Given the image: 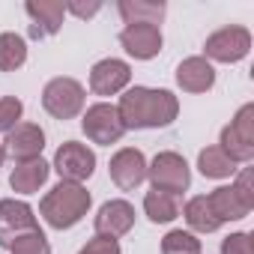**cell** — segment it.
I'll return each instance as SVG.
<instances>
[{
    "label": "cell",
    "mask_w": 254,
    "mask_h": 254,
    "mask_svg": "<svg viewBox=\"0 0 254 254\" xmlns=\"http://www.w3.org/2000/svg\"><path fill=\"white\" fill-rule=\"evenodd\" d=\"M123 129H165L180 114V102L171 90L132 87L120 96L117 105Z\"/></svg>",
    "instance_id": "cell-1"
},
{
    "label": "cell",
    "mask_w": 254,
    "mask_h": 254,
    "mask_svg": "<svg viewBox=\"0 0 254 254\" xmlns=\"http://www.w3.org/2000/svg\"><path fill=\"white\" fill-rule=\"evenodd\" d=\"M90 209V191L78 183H60L54 186L42 203H39V212L42 218L48 221V227L54 230H66V227H75Z\"/></svg>",
    "instance_id": "cell-2"
},
{
    "label": "cell",
    "mask_w": 254,
    "mask_h": 254,
    "mask_svg": "<svg viewBox=\"0 0 254 254\" xmlns=\"http://www.w3.org/2000/svg\"><path fill=\"white\" fill-rule=\"evenodd\" d=\"M230 162H251L254 159V105H242L230 126L221 129V147Z\"/></svg>",
    "instance_id": "cell-3"
},
{
    "label": "cell",
    "mask_w": 254,
    "mask_h": 254,
    "mask_svg": "<svg viewBox=\"0 0 254 254\" xmlns=\"http://www.w3.org/2000/svg\"><path fill=\"white\" fill-rule=\"evenodd\" d=\"M42 108L54 120H72L84 111V87L75 78H54L42 90Z\"/></svg>",
    "instance_id": "cell-4"
},
{
    "label": "cell",
    "mask_w": 254,
    "mask_h": 254,
    "mask_svg": "<svg viewBox=\"0 0 254 254\" xmlns=\"http://www.w3.org/2000/svg\"><path fill=\"white\" fill-rule=\"evenodd\" d=\"M147 177H150L153 189L171 191V194H183L191 183V171L180 153H159L153 159V165H147Z\"/></svg>",
    "instance_id": "cell-5"
},
{
    "label": "cell",
    "mask_w": 254,
    "mask_h": 254,
    "mask_svg": "<svg viewBox=\"0 0 254 254\" xmlns=\"http://www.w3.org/2000/svg\"><path fill=\"white\" fill-rule=\"evenodd\" d=\"M54 171L60 174L63 183H78L90 180L96 171V153L78 141H66L57 153H54Z\"/></svg>",
    "instance_id": "cell-6"
},
{
    "label": "cell",
    "mask_w": 254,
    "mask_h": 254,
    "mask_svg": "<svg viewBox=\"0 0 254 254\" xmlns=\"http://www.w3.org/2000/svg\"><path fill=\"white\" fill-rule=\"evenodd\" d=\"M81 129H84V135H87L93 144H102V147L117 144V141L123 138V132H126L123 123H120L117 108H114V105H105V102L87 108V114H84V120H81Z\"/></svg>",
    "instance_id": "cell-7"
},
{
    "label": "cell",
    "mask_w": 254,
    "mask_h": 254,
    "mask_svg": "<svg viewBox=\"0 0 254 254\" xmlns=\"http://www.w3.org/2000/svg\"><path fill=\"white\" fill-rule=\"evenodd\" d=\"M203 51L209 60H218V63H236L242 60L248 51H251V33L239 24H230V27H221L215 30L206 42H203Z\"/></svg>",
    "instance_id": "cell-8"
},
{
    "label": "cell",
    "mask_w": 254,
    "mask_h": 254,
    "mask_svg": "<svg viewBox=\"0 0 254 254\" xmlns=\"http://www.w3.org/2000/svg\"><path fill=\"white\" fill-rule=\"evenodd\" d=\"M30 230H39V224L33 209L24 200H15V197L0 200V248H9L21 233H30Z\"/></svg>",
    "instance_id": "cell-9"
},
{
    "label": "cell",
    "mask_w": 254,
    "mask_h": 254,
    "mask_svg": "<svg viewBox=\"0 0 254 254\" xmlns=\"http://www.w3.org/2000/svg\"><path fill=\"white\" fill-rule=\"evenodd\" d=\"M108 171H111V180L117 183V189L135 191V189L147 180V159H144V153L135 150V147H123L120 153H114Z\"/></svg>",
    "instance_id": "cell-10"
},
{
    "label": "cell",
    "mask_w": 254,
    "mask_h": 254,
    "mask_svg": "<svg viewBox=\"0 0 254 254\" xmlns=\"http://www.w3.org/2000/svg\"><path fill=\"white\" fill-rule=\"evenodd\" d=\"M135 227V206L129 200H108L96 212V233L108 239H120Z\"/></svg>",
    "instance_id": "cell-11"
},
{
    "label": "cell",
    "mask_w": 254,
    "mask_h": 254,
    "mask_svg": "<svg viewBox=\"0 0 254 254\" xmlns=\"http://www.w3.org/2000/svg\"><path fill=\"white\" fill-rule=\"evenodd\" d=\"M120 45L135 60H153L162 51V30L156 24H126L120 33Z\"/></svg>",
    "instance_id": "cell-12"
},
{
    "label": "cell",
    "mask_w": 254,
    "mask_h": 254,
    "mask_svg": "<svg viewBox=\"0 0 254 254\" xmlns=\"http://www.w3.org/2000/svg\"><path fill=\"white\" fill-rule=\"evenodd\" d=\"M3 144H6L3 150L15 162H30V159H39V153L45 150V132L36 123H18L12 132H6Z\"/></svg>",
    "instance_id": "cell-13"
},
{
    "label": "cell",
    "mask_w": 254,
    "mask_h": 254,
    "mask_svg": "<svg viewBox=\"0 0 254 254\" xmlns=\"http://www.w3.org/2000/svg\"><path fill=\"white\" fill-rule=\"evenodd\" d=\"M129 78H132L129 63H123L117 57H108V60H99L93 66V72H90V90L96 96H114V93H120L126 84H129Z\"/></svg>",
    "instance_id": "cell-14"
},
{
    "label": "cell",
    "mask_w": 254,
    "mask_h": 254,
    "mask_svg": "<svg viewBox=\"0 0 254 254\" xmlns=\"http://www.w3.org/2000/svg\"><path fill=\"white\" fill-rule=\"evenodd\" d=\"M24 9L33 18V24H30L33 39L54 36L63 24V15H66V3H60V0H27Z\"/></svg>",
    "instance_id": "cell-15"
},
{
    "label": "cell",
    "mask_w": 254,
    "mask_h": 254,
    "mask_svg": "<svg viewBox=\"0 0 254 254\" xmlns=\"http://www.w3.org/2000/svg\"><path fill=\"white\" fill-rule=\"evenodd\" d=\"M206 200H209V209L215 212V218L221 224L224 221H239L254 209V200H248L236 186H221L212 194H206Z\"/></svg>",
    "instance_id": "cell-16"
},
{
    "label": "cell",
    "mask_w": 254,
    "mask_h": 254,
    "mask_svg": "<svg viewBox=\"0 0 254 254\" xmlns=\"http://www.w3.org/2000/svg\"><path fill=\"white\" fill-rule=\"evenodd\" d=\"M177 84L186 93H206L215 84V69L206 57H186L177 66Z\"/></svg>",
    "instance_id": "cell-17"
},
{
    "label": "cell",
    "mask_w": 254,
    "mask_h": 254,
    "mask_svg": "<svg viewBox=\"0 0 254 254\" xmlns=\"http://www.w3.org/2000/svg\"><path fill=\"white\" fill-rule=\"evenodd\" d=\"M48 174H51V165L42 162V159L15 162V168H12V174H9V186H12V191H18V194H33V191H39V189L45 186Z\"/></svg>",
    "instance_id": "cell-18"
},
{
    "label": "cell",
    "mask_w": 254,
    "mask_h": 254,
    "mask_svg": "<svg viewBox=\"0 0 254 254\" xmlns=\"http://www.w3.org/2000/svg\"><path fill=\"white\" fill-rule=\"evenodd\" d=\"M120 15L126 24H159L168 12L162 0H120Z\"/></svg>",
    "instance_id": "cell-19"
},
{
    "label": "cell",
    "mask_w": 254,
    "mask_h": 254,
    "mask_svg": "<svg viewBox=\"0 0 254 254\" xmlns=\"http://www.w3.org/2000/svg\"><path fill=\"white\" fill-rule=\"evenodd\" d=\"M144 212L153 224H168L180 215V194H171V191H147L144 197Z\"/></svg>",
    "instance_id": "cell-20"
},
{
    "label": "cell",
    "mask_w": 254,
    "mask_h": 254,
    "mask_svg": "<svg viewBox=\"0 0 254 254\" xmlns=\"http://www.w3.org/2000/svg\"><path fill=\"white\" fill-rule=\"evenodd\" d=\"M186 221H189V227L191 230H197V233H212V230H218L221 227V221L215 218V212L209 209V200H206V194H197V197H191L189 203H186Z\"/></svg>",
    "instance_id": "cell-21"
},
{
    "label": "cell",
    "mask_w": 254,
    "mask_h": 254,
    "mask_svg": "<svg viewBox=\"0 0 254 254\" xmlns=\"http://www.w3.org/2000/svg\"><path fill=\"white\" fill-rule=\"evenodd\" d=\"M197 168H200V174L209 177V180H224V177H233V174H236V162H230L218 147H206V150H200V156H197Z\"/></svg>",
    "instance_id": "cell-22"
},
{
    "label": "cell",
    "mask_w": 254,
    "mask_h": 254,
    "mask_svg": "<svg viewBox=\"0 0 254 254\" xmlns=\"http://www.w3.org/2000/svg\"><path fill=\"white\" fill-rule=\"evenodd\" d=\"M27 60V45L18 33H0V72H15Z\"/></svg>",
    "instance_id": "cell-23"
},
{
    "label": "cell",
    "mask_w": 254,
    "mask_h": 254,
    "mask_svg": "<svg viewBox=\"0 0 254 254\" xmlns=\"http://www.w3.org/2000/svg\"><path fill=\"white\" fill-rule=\"evenodd\" d=\"M162 254H200V239L189 230H171L162 239Z\"/></svg>",
    "instance_id": "cell-24"
},
{
    "label": "cell",
    "mask_w": 254,
    "mask_h": 254,
    "mask_svg": "<svg viewBox=\"0 0 254 254\" xmlns=\"http://www.w3.org/2000/svg\"><path fill=\"white\" fill-rule=\"evenodd\" d=\"M12 254H51V245L45 239L42 230H30V233H21L12 245H9Z\"/></svg>",
    "instance_id": "cell-25"
},
{
    "label": "cell",
    "mask_w": 254,
    "mask_h": 254,
    "mask_svg": "<svg viewBox=\"0 0 254 254\" xmlns=\"http://www.w3.org/2000/svg\"><path fill=\"white\" fill-rule=\"evenodd\" d=\"M21 111H24L21 99H15V96L0 99V132H3V135L12 132L18 126V120H21Z\"/></svg>",
    "instance_id": "cell-26"
},
{
    "label": "cell",
    "mask_w": 254,
    "mask_h": 254,
    "mask_svg": "<svg viewBox=\"0 0 254 254\" xmlns=\"http://www.w3.org/2000/svg\"><path fill=\"white\" fill-rule=\"evenodd\" d=\"M221 254H254L251 233H230L221 242Z\"/></svg>",
    "instance_id": "cell-27"
},
{
    "label": "cell",
    "mask_w": 254,
    "mask_h": 254,
    "mask_svg": "<svg viewBox=\"0 0 254 254\" xmlns=\"http://www.w3.org/2000/svg\"><path fill=\"white\" fill-rule=\"evenodd\" d=\"M78 254H120V242L117 239H108V236H96Z\"/></svg>",
    "instance_id": "cell-28"
},
{
    "label": "cell",
    "mask_w": 254,
    "mask_h": 254,
    "mask_svg": "<svg viewBox=\"0 0 254 254\" xmlns=\"http://www.w3.org/2000/svg\"><path fill=\"white\" fill-rule=\"evenodd\" d=\"M66 9L75 12L78 18H90V15H96L102 9V3H66Z\"/></svg>",
    "instance_id": "cell-29"
},
{
    "label": "cell",
    "mask_w": 254,
    "mask_h": 254,
    "mask_svg": "<svg viewBox=\"0 0 254 254\" xmlns=\"http://www.w3.org/2000/svg\"><path fill=\"white\" fill-rule=\"evenodd\" d=\"M3 159H6V150H3V144H0V165H3Z\"/></svg>",
    "instance_id": "cell-30"
}]
</instances>
